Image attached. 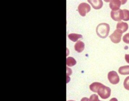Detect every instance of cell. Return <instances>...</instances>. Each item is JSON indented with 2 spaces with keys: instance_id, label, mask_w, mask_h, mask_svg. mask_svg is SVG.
Here are the masks:
<instances>
[{
  "instance_id": "obj_1",
  "label": "cell",
  "mask_w": 129,
  "mask_h": 101,
  "mask_svg": "<svg viewBox=\"0 0 129 101\" xmlns=\"http://www.w3.org/2000/svg\"><path fill=\"white\" fill-rule=\"evenodd\" d=\"M96 31L97 35L100 37L106 38L109 34L110 26L108 23H100L96 27Z\"/></svg>"
},
{
  "instance_id": "obj_2",
  "label": "cell",
  "mask_w": 129,
  "mask_h": 101,
  "mask_svg": "<svg viewBox=\"0 0 129 101\" xmlns=\"http://www.w3.org/2000/svg\"><path fill=\"white\" fill-rule=\"evenodd\" d=\"M97 93L102 98L106 99L111 95V89L108 87L101 83L97 89Z\"/></svg>"
},
{
  "instance_id": "obj_3",
  "label": "cell",
  "mask_w": 129,
  "mask_h": 101,
  "mask_svg": "<svg viewBox=\"0 0 129 101\" xmlns=\"http://www.w3.org/2000/svg\"><path fill=\"white\" fill-rule=\"evenodd\" d=\"M122 32L118 29H116L111 35L109 38L111 41L114 43H118L121 40Z\"/></svg>"
},
{
  "instance_id": "obj_4",
  "label": "cell",
  "mask_w": 129,
  "mask_h": 101,
  "mask_svg": "<svg viewBox=\"0 0 129 101\" xmlns=\"http://www.w3.org/2000/svg\"><path fill=\"white\" fill-rule=\"evenodd\" d=\"M91 10L90 6L86 3H82L78 7V10L79 13L82 16H86V14L89 13Z\"/></svg>"
},
{
  "instance_id": "obj_5",
  "label": "cell",
  "mask_w": 129,
  "mask_h": 101,
  "mask_svg": "<svg viewBox=\"0 0 129 101\" xmlns=\"http://www.w3.org/2000/svg\"><path fill=\"white\" fill-rule=\"evenodd\" d=\"M108 79L111 83L116 84L120 81V78L117 73L115 71L109 72L108 75Z\"/></svg>"
},
{
  "instance_id": "obj_6",
  "label": "cell",
  "mask_w": 129,
  "mask_h": 101,
  "mask_svg": "<svg viewBox=\"0 0 129 101\" xmlns=\"http://www.w3.org/2000/svg\"><path fill=\"white\" fill-rule=\"evenodd\" d=\"M123 10L119 9L117 11H112L111 13V16L112 19L115 21L120 22L123 18Z\"/></svg>"
},
{
  "instance_id": "obj_7",
  "label": "cell",
  "mask_w": 129,
  "mask_h": 101,
  "mask_svg": "<svg viewBox=\"0 0 129 101\" xmlns=\"http://www.w3.org/2000/svg\"><path fill=\"white\" fill-rule=\"evenodd\" d=\"M123 1L119 0H113L111 1L109 4V7L112 11H115L119 10L121 5L123 3Z\"/></svg>"
},
{
  "instance_id": "obj_8",
  "label": "cell",
  "mask_w": 129,
  "mask_h": 101,
  "mask_svg": "<svg viewBox=\"0 0 129 101\" xmlns=\"http://www.w3.org/2000/svg\"><path fill=\"white\" fill-rule=\"evenodd\" d=\"M88 2L91 4L92 7L95 10L101 9L103 6V2L101 0L88 1Z\"/></svg>"
},
{
  "instance_id": "obj_9",
  "label": "cell",
  "mask_w": 129,
  "mask_h": 101,
  "mask_svg": "<svg viewBox=\"0 0 129 101\" xmlns=\"http://www.w3.org/2000/svg\"><path fill=\"white\" fill-rule=\"evenodd\" d=\"M117 29L121 31L123 33L127 31L128 28V25L126 23L120 22L118 23L116 26Z\"/></svg>"
},
{
  "instance_id": "obj_10",
  "label": "cell",
  "mask_w": 129,
  "mask_h": 101,
  "mask_svg": "<svg viewBox=\"0 0 129 101\" xmlns=\"http://www.w3.org/2000/svg\"><path fill=\"white\" fill-rule=\"evenodd\" d=\"M75 49L78 53H81L84 49V43L81 41H78L75 45Z\"/></svg>"
},
{
  "instance_id": "obj_11",
  "label": "cell",
  "mask_w": 129,
  "mask_h": 101,
  "mask_svg": "<svg viewBox=\"0 0 129 101\" xmlns=\"http://www.w3.org/2000/svg\"><path fill=\"white\" fill-rule=\"evenodd\" d=\"M119 74L123 75L129 74V65L121 66L118 69Z\"/></svg>"
},
{
  "instance_id": "obj_12",
  "label": "cell",
  "mask_w": 129,
  "mask_h": 101,
  "mask_svg": "<svg viewBox=\"0 0 129 101\" xmlns=\"http://www.w3.org/2000/svg\"><path fill=\"white\" fill-rule=\"evenodd\" d=\"M69 38L72 41L75 42L77 41L79 38H82V35L81 34H71L69 35Z\"/></svg>"
},
{
  "instance_id": "obj_13",
  "label": "cell",
  "mask_w": 129,
  "mask_h": 101,
  "mask_svg": "<svg viewBox=\"0 0 129 101\" xmlns=\"http://www.w3.org/2000/svg\"><path fill=\"white\" fill-rule=\"evenodd\" d=\"M101 83H99V82H94L90 85V89L92 92L97 93V89Z\"/></svg>"
},
{
  "instance_id": "obj_14",
  "label": "cell",
  "mask_w": 129,
  "mask_h": 101,
  "mask_svg": "<svg viewBox=\"0 0 129 101\" xmlns=\"http://www.w3.org/2000/svg\"><path fill=\"white\" fill-rule=\"evenodd\" d=\"M67 65L68 66L72 67L75 65L76 64V61L74 58L72 57H69L66 60Z\"/></svg>"
},
{
  "instance_id": "obj_15",
  "label": "cell",
  "mask_w": 129,
  "mask_h": 101,
  "mask_svg": "<svg viewBox=\"0 0 129 101\" xmlns=\"http://www.w3.org/2000/svg\"><path fill=\"white\" fill-rule=\"evenodd\" d=\"M123 14L122 20L124 21L129 20V11L126 9L123 10Z\"/></svg>"
},
{
  "instance_id": "obj_16",
  "label": "cell",
  "mask_w": 129,
  "mask_h": 101,
  "mask_svg": "<svg viewBox=\"0 0 129 101\" xmlns=\"http://www.w3.org/2000/svg\"><path fill=\"white\" fill-rule=\"evenodd\" d=\"M123 85L126 89L129 90V76L126 77L124 79Z\"/></svg>"
},
{
  "instance_id": "obj_17",
  "label": "cell",
  "mask_w": 129,
  "mask_h": 101,
  "mask_svg": "<svg viewBox=\"0 0 129 101\" xmlns=\"http://www.w3.org/2000/svg\"><path fill=\"white\" fill-rule=\"evenodd\" d=\"M89 101H102L99 100L98 95L95 94H92L90 97Z\"/></svg>"
},
{
  "instance_id": "obj_18",
  "label": "cell",
  "mask_w": 129,
  "mask_h": 101,
  "mask_svg": "<svg viewBox=\"0 0 129 101\" xmlns=\"http://www.w3.org/2000/svg\"><path fill=\"white\" fill-rule=\"evenodd\" d=\"M123 41L127 44H129V33H127L123 37Z\"/></svg>"
},
{
  "instance_id": "obj_19",
  "label": "cell",
  "mask_w": 129,
  "mask_h": 101,
  "mask_svg": "<svg viewBox=\"0 0 129 101\" xmlns=\"http://www.w3.org/2000/svg\"><path fill=\"white\" fill-rule=\"evenodd\" d=\"M125 59L126 62L128 63H129V54H125Z\"/></svg>"
},
{
  "instance_id": "obj_20",
  "label": "cell",
  "mask_w": 129,
  "mask_h": 101,
  "mask_svg": "<svg viewBox=\"0 0 129 101\" xmlns=\"http://www.w3.org/2000/svg\"><path fill=\"white\" fill-rule=\"evenodd\" d=\"M81 101H89V99L87 97H84L82 98Z\"/></svg>"
},
{
  "instance_id": "obj_21",
  "label": "cell",
  "mask_w": 129,
  "mask_h": 101,
  "mask_svg": "<svg viewBox=\"0 0 129 101\" xmlns=\"http://www.w3.org/2000/svg\"><path fill=\"white\" fill-rule=\"evenodd\" d=\"M109 101H118V99H117L116 98H112Z\"/></svg>"
},
{
  "instance_id": "obj_22",
  "label": "cell",
  "mask_w": 129,
  "mask_h": 101,
  "mask_svg": "<svg viewBox=\"0 0 129 101\" xmlns=\"http://www.w3.org/2000/svg\"><path fill=\"white\" fill-rule=\"evenodd\" d=\"M74 101V100H69V101Z\"/></svg>"
}]
</instances>
